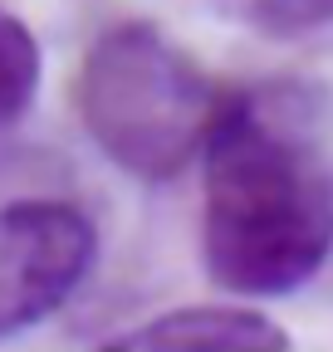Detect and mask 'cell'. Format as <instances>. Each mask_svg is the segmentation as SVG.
I'll use <instances>...</instances> for the list:
<instances>
[{"mask_svg": "<svg viewBox=\"0 0 333 352\" xmlns=\"http://www.w3.org/2000/svg\"><path fill=\"white\" fill-rule=\"evenodd\" d=\"M201 259L230 298H289L333 259V138L314 83L226 94L201 147Z\"/></svg>", "mask_w": 333, "mask_h": 352, "instance_id": "1", "label": "cell"}, {"mask_svg": "<svg viewBox=\"0 0 333 352\" xmlns=\"http://www.w3.org/2000/svg\"><path fill=\"white\" fill-rule=\"evenodd\" d=\"M221 98L196 59L147 20L108 25L83 50L74 78V108L89 142L142 186H166L201 162Z\"/></svg>", "mask_w": 333, "mask_h": 352, "instance_id": "2", "label": "cell"}, {"mask_svg": "<svg viewBox=\"0 0 333 352\" xmlns=\"http://www.w3.org/2000/svg\"><path fill=\"white\" fill-rule=\"evenodd\" d=\"M98 264L94 220L69 201L0 206V342L54 318Z\"/></svg>", "mask_w": 333, "mask_h": 352, "instance_id": "3", "label": "cell"}, {"mask_svg": "<svg viewBox=\"0 0 333 352\" xmlns=\"http://www.w3.org/2000/svg\"><path fill=\"white\" fill-rule=\"evenodd\" d=\"M103 352H289V333L245 303H196L118 333Z\"/></svg>", "mask_w": 333, "mask_h": 352, "instance_id": "4", "label": "cell"}, {"mask_svg": "<svg viewBox=\"0 0 333 352\" xmlns=\"http://www.w3.org/2000/svg\"><path fill=\"white\" fill-rule=\"evenodd\" d=\"M39 83H45V54H39L34 30L0 6V132L30 118Z\"/></svg>", "mask_w": 333, "mask_h": 352, "instance_id": "5", "label": "cell"}, {"mask_svg": "<svg viewBox=\"0 0 333 352\" xmlns=\"http://www.w3.org/2000/svg\"><path fill=\"white\" fill-rule=\"evenodd\" d=\"M230 6L265 34H319L333 25V0H230Z\"/></svg>", "mask_w": 333, "mask_h": 352, "instance_id": "6", "label": "cell"}]
</instances>
